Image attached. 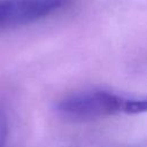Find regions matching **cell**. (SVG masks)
I'll return each instance as SVG.
<instances>
[{"label": "cell", "mask_w": 147, "mask_h": 147, "mask_svg": "<svg viewBox=\"0 0 147 147\" xmlns=\"http://www.w3.org/2000/svg\"><path fill=\"white\" fill-rule=\"evenodd\" d=\"M68 0H0V30L39 21L59 9Z\"/></svg>", "instance_id": "2"}, {"label": "cell", "mask_w": 147, "mask_h": 147, "mask_svg": "<svg viewBox=\"0 0 147 147\" xmlns=\"http://www.w3.org/2000/svg\"><path fill=\"white\" fill-rule=\"evenodd\" d=\"M127 98L108 91H87L63 98L55 105V110L64 118L91 121L124 113Z\"/></svg>", "instance_id": "1"}, {"label": "cell", "mask_w": 147, "mask_h": 147, "mask_svg": "<svg viewBox=\"0 0 147 147\" xmlns=\"http://www.w3.org/2000/svg\"><path fill=\"white\" fill-rule=\"evenodd\" d=\"M147 111V98L141 99H127L125 103V114H140Z\"/></svg>", "instance_id": "3"}, {"label": "cell", "mask_w": 147, "mask_h": 147, "mask_svg": "<svg viewBox=\"0 0 147 147\" xmlns=\"http://www.w3.org/2000/svg\"><path fill=\"white\" fill-rule=\"evenodd\" d=\"M7 136H8V121L6 113L0 107V147L6 146Z\"/></svg>", "instance_id": "4"}]
</instances>
